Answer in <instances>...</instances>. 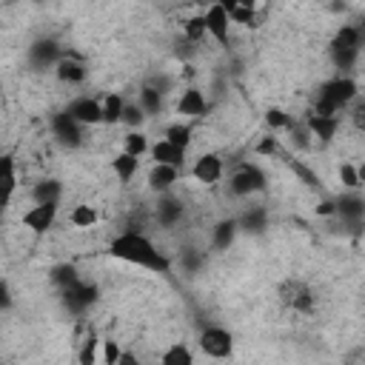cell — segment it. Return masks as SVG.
I'll return each mask as SVG.
<instances>
[{"mask_svg":"<svg viewBox=\"0 0 365 365\" xmlns=\"http://www.w3.org/2000/svg\"><path fill=\"white\" fill-rule=\"evenodd\" d=\"M108 254L120 262H128V265H137V268H145L151 274H163L168 277L171 274V259L137 228H125L120 231L111 242H108Z\"/></svg>","mask_w":365,"mask_h":365,"instance_id":"cell-1","label":"cell"},{"mask_svg":"<svg viewBox=\"0 0 365 365\" xmlns=\"http://www.w3.org/2000/svg\"><path fill=\"white\" fill-rule=\"evenodd\" d=\"M359 97V86L356 80H351L348 74H339V77H331L319 86L317 91V103H314V111L317 117H339L342 108H348L354 100Z\"/></svg>","mask_w":365,"mask_h":365,"instance_id":"cell-2","label":"cell"},{"mask_svg":"<svg viewBox=\"0 0 365 365\" xmlns=\"http://www.w3.org/2000/svg\"><path fill=\"white\" fill-rule=\"evenodd\" d=\"M228 188L237 194V197H251V194H262L268 188V180H265V171L257 165V163H240L228 180Z\"/></svg>","mask_w":365,"mask_h":365,"instance_id":"cell-3","label":"cell"},{"mask_svg":"<svg viewBox=\"0 0 365 365\" xmlns=\"http://www.w3.org/2000/svg\"><path fill=\"white\" fill-rule=\"evenodd\" d=\"M97 299H100V288L94 282H83V279H77L74 285L60 291V302L71 317H83Z\"/></svg>","mask_w":365,"mask_h":365,"instance_id":"cell-4","label":"cell"},{"mask_svg":"<svg viewBox=\"0 0 365 365\" xmlns=\"http://www.w3.org/2000/svg\"><path fill=\"white\" fill-rule=\"evenodd\" d=\"M200 348H202V354L211 356V359H228V356L234 354V336H231V331L222 328V325H208V328H202V334H200Z\"/></svg>","mask_w":365,"mask_h":365,"instance_id":"cell-5","label":"cell"},{"mask_svg":"<svg viewBox=\"0 0 365 365\" xmlns=\"http://www.w3.org/2000/svg\"><path fill=\"white\" fill-rule=\"evenodd\" d=\"M202 23H205V34L214 37L217 46L228 48L231 43V20H228V11L222 3H211L205 11H202Z\"/></svg>","mask_w":365,"mask_h":365,"instance_id":"cell-6","label":"cell"},{"mask_svg":"<svg viewBox=\"0 0 365 365\" xmlns=\"http://www.w3.org/2000/svg\"><path fill=\"white\" fill-rule=\"evenodd\" d=\"M60 57H63V48H60V43H57L54 37H40V40H34V43L29 46V54H26V60H29V66H31L34 71L54 68Z\"/></svg>","mask_w":365,"mask_h":365,"instance_id":"cell-7","label":"cell"},{"mask_svg":"<svg viewBox=\"0 0 365 365\" xmlns=\"http://www.w3.org/2000/svg\"><path fill=\"white\" fill-rule=\"evenodd\" d=\"M48 128H51V137H54L57 145H63V148H80L83 145V128L66 111L51 114Z\"/></svg>","mask_w":365,"mask_h":365,"instance_id":"cell-8","label":"cell"},{"mask_svg":"<svg viewBox=\"0 0 365 365\" xmlns=\"http://www.w3.org/2000/svg\"><path fill=\"white\" fill-rule=\"evenodd\" d=\"M334 202H336V214L334 217H339L348 225V231L356 234L362 228V220H365V200H362V194L359 191H348V194H342Z\"/></svg>","mask_w":365,"mask_h":365,"instance_id":"cell-9","label":"cell"},{"mask_svg":"<svg viewBox=\"0 0 365 365\" xmlns=\"http://www.w3.org/2000/svg\"><path fill=\"white\" fill-rule=\"evenodd\" d=\"M66 114L83 128V125H100L103 123V108H100V100L94 97H74L68 106H66Z\"/></svg>","mask_w":365,"mask_h":365,"instance_id":"cell-10","label":"cell"},{"mask_svg":"<svg viewBox=\"0 0 365 365\" xmlns=\"http://www.w3.org/2000/svg\"><path fill=\"white\" fill-rule=\"evenodd\" d=\"M57 214H60V205H54V202H48V205H31V208L23 214V225H26L31 234H46V231L54 228Z\"/></svg>","mask_w":365,"mask_h":365,"instance_id":"cell-11","label":"cell"},{"mask_svg":"<svg viewBox=\"0 0 365 365\" xmlns=\"http://www.w3.org/2000/svg\"><path fill=\"white\" fill-rule=\"evenodd\" d=\"M191 177H194L197 182H202V185H217L220 177H222V157L214 154V151L200 154V157L194 160V165H191Z\"/></svg>","mask_w":365,"mask_h":365,"instance_id":"cell-12","label":"cell"},{"mask_svg":"<svg viewBox=\"0 0 365 365\" xmlns=\"http://www.w3.org/2000/svg\"><path fill=\"white\" fill-rule=\"evenodd\" d=\"M14 191H17V163H14V154L6 151L0 154V214L9 208Z\"/></svg>","mask_w":365,"mask_h":365,"instance_id":"cell-13","label":"cell"},{"mask_svg":"<svg viewBox=\"0 0 365 365\" xmlns=\"http://www.w3.org/2000/svg\"><path fill=\"white\" fill-rule=\"evenodd\" d=\"M54 77L60 80V83H66V86H80L83 80H86V63L77 57V54H66L63 51V57L57 60V66H54Z\"/></svg>","mask_w":365,"mask_h":365,"instance_id":"cell-14","label":"cell"},{"mask_svg":"<svg viewBox=\"0 0 365 365\" xmlns=\"http://www.w3.org/2000/svg\"><path fill=\"white\" fill-rule=\"evenodd\" d=\"M177 111L185 114V117H202L208 111V103H205V94L197 88V86H188L180 100H177Z\"/></svg>","mask_w":365,"mask_h":365,"instance_id":"cell-15","label":"cell"},{"mask_svg":"<svg viewBox=\"0 0 365 365\" xmlns=\"http://www.w3.org/2000/svg\"><path fill=\"white\" fill-rule=\"evenodd\" d=\"M339 123H342L339 117H317V114H308V117H305V128H308V134L317 137V140H322V143H331V140L336 137Z\"/></svg>","mask_w":365,"mask_h":365,"instance_id":"cell-16","label":"cell"},{"mask_svg":"<svg viewBox=\"0 0 365 365\" xmlns=\"http://www.w3.org/2000/svg\"><path fill=\"white\" fill-rule=\"evenodd\" d=\"M151 160H154V165H171V168H182V163H185V151L182 148H177V145H171V143H165V140H157L151 148Z\"/></svg>","mask_w":365,"mask_h":365,"instance_id":"cell-17","label":"cell"},{"mask_svg":"<svg viewBox=\"0 0 365 365\" xmlns=\"http://www.w3.org/2000/svg\"><path fill=\"white\" fill-rule=\"evenodd\" d=\"M282 294H285V302L291 308H297L299 314L314 311V297H311V288L305 282H288V285H282Z\"/></svg>","mask_w":365,"mask_h":365,"instance_id":"cell-18","label":"cell"},{"mask_svg":"<svg viewBox=\"0 0 365 365\" xmlns=\"http://www.w3.org/2000/svg\"><path fill=\"white\" fill-rule=\"evenodd\" d=\"M225 11H228V20L231 23H240V26H248V29H257V6L251 0H228L222 3Z\"/></svg>","mask_w":365,"mask_h":365,"instance_id":"cell-19","label":"cell"},{"mask_svg":"<svg viewBox=\"0 0 365 365\" xmlns=\"http://www.w3.org/2000/svg\"><path fill=\"white\" fill-rule=\"evenodd\" d=\"M237 234H240V225H237L234 217L220 220V222L211 228V248H214V251H228V248L234 245Z\"/></svg>","mask_w":365,"mask_h":365,"instance_id":"cell-20","label":"cell"},{"mask_svg":"<svg viewBox=\"0 0 365 365\" xmlns=\"http://www.w3.org/2000/svg\"><path fill=\"white\" fill-rule=\"evenodd\" d=\"M177 180H180V168H171V165H151V171H148V188L157 194L171 191V185Z\"/></svg>","mask_w":365,"mask_h":365,"instance_id":"cell-21","label":"cell"},{"mask_svg":"<svg viewBox=\"0 0 365 365\" xmlns=\"http://www.w3.org/2000/svg\"><path fill=\"white\" fill-rule=\"evenodd\" d=\"M60 197H63V182L54 180V177L40 180V182L31 188V200H34V205H48V202L60 205Z\"/></svg>","mask_w":365,"mask_h":365,"instance_id":"cell-22","label":"cell"},{"mask_svg":"<svg viewBox=\"0 0 365 365\" xmlns=\"http://www.w3.org/2000/svg\"><path fill=\"white\" fill-rule=\"evenodd\" d=\"M182 217H185V205H182L180 200H174V197H160V202H157V220H160L163 228H174Z\"/></svg>","mask_w":365,"mask_h":365,"instance_id":"cell-23","label":"cell"},{"mask_svg":"<svg viewBox=\"0 0 365 365\" xmlns=\"http://www.w3.org/2000/svg\"><path fill=\"white\" fill-rule=\"evenodd\" d=\"M331 46H336V48H356V51H362V29H359V26H351V23L339 26V31L334 34Z\"/></svg>","mask_w":365,"mask_h":365,"instance_id":"cell-24","label":"cell"},{"mask_svg":"<svg viewBox=\"0 0 365 365\" xmlns=\"http://www.w3.org/2000/svg\"><path fill=\"white\" fill-rule=\"evenodd\" d=\"M240 231H248V234H262L268 228V211L265 208H248L240 220H237Z\"/></svg>","mask_w":365,"mask_h":365,"instance_id":"cell-25","label":"cell"},{"mask_svg":"<svg viewBox=\"0 0 365 365\" xmlns=\"http://www.w3.org/2000/svg\"><path fill=\"white\" fill-rule=\"evenodd\" d=\"M160 365H194V354L185 342H171L160 354Z\"/></svg>","mask_w":365,"mask_h":365,"instance_id":"cell-26","label":"cell"},{"mask_svg":"<svg viewBox=\"0 0 365 365\" xmlns=\"http://www.w3.org/2000/svg\"><path fill=\"white\" fill-rule=\"evenodd\" d=\"M111 168H114L117 180L125 185V182H131V180H134V174H137V168H140V160H137V157H131V154H125V151H120V154L111 160Z\"/></svg>","mask_w":365,"mask_h":365,"instance_id":"cell-27","label":"cell"},{"mask_svg":"<svg viewBox=\"0 0 365 365\" xmlns=\"http://www.w3.org/2000/svg\"><path fill=\"white\" fill-rule=\"evenodd\" d=\"M77 279H80V274H77V268L71 262H57V265L48 268V282L57 285L60 291L68 288V285H74Z\"/></svg>","mask_w":365,"mask_h":365,"instance_id":"cell-28","label":"cell"},{"mask_svg":"<svg viewBox=\"0 0 365 365\" xmlns=\"http://www.w3.org/2000/svg\"><path fill=\"white\" fill-rule=\"evenodd\" d=\"M191 134H194V128L188 125V123H171L168 128H165V143H171V145H177V148H182V151H188V145H191Z\"/></svg>","mask_w":365,"mask_h":365,"instance_id":"cell-29","label":"cell"},{"mask_svg":"<svg viewBox=\"0 0 365 365\" xmlns=\"http://www.w3.org/2000/svg\"><path fill=\"white\" fill-rule=\"evenodd\" d=\"M123 106H125L123 94L111 91V94L100 103V108H103V123H106V125H117V123H120V114H123Z\"/></svg>","mask_w":365,"mask_h":365,"instance_id":"cell-30","label":"cell"},{"mask_svg":"<svg viewBox=\"0 0 365 365\" xmlns=\"http://www.w3.org/2000/svg\"><path fill=\"white\" fill-rule=\"evenodd\" d=\"M137 106L143 108L145 117H148V114H160V108H163V94H160L154 86H143V88H140V97H137Z\"/></svg>","mask_w":365,"mask_h":365,"instance_id":"cell-31","label":"cell"},{"mask_svg":"<svg viewBox=\"0 0 365 365\" xmlns=\"http://www.w3.org/2000/svg\"><path fill=\"white\" fill-rule=\"evenodd\" d=\"M68 220H71V225H74V228H91V225L100 220V214H97V208H94V205L80 202V205H74V208H71Z\"/></svg>","mask_w":365,"mask_h":365,"instance_id":"cell-32","label":"cell"},{"mask_svg":"<svg viewBox=\"0 0 365 365\" xmlns=\"http://www.w3.org/2000/svg\"><path fill=\"white\" fill-rule=\"evenodd\" d=\"M148 148H151V145H148V137H145L143 131H128V134L123 137V151L131 154V157H137V160H140Z\"/></svg>","mask_w":365,"mask_h":365,"instance_id":"cell-33","label":"cell"},{"mask_svg":"<svg viewBox=\"0 0 365 365\" xmlns=\"http://www.w3.org/2000/svg\"><path fill=\"white\" fill-rule=\"evenodd\" d=\"M97 356H100V339L97 334H88L77 351V365H97Z\"/></svg>","mask_w":365,"mask_h":365,"instance_id":"cell-34","label":"cell"},{"mask_svg":"<svg viewBox=\"0 0 365 365\" xmlns=\"http://www.w3.org/2000/svg\"><path fill=\"white\" fill-rule=\"evenodd\" d=\"M362 177H365V171H362L359 165H354V163H342V165H339V180H342V185H345L348 191H359Z\"/></svg>","mask_w":365,"mask_h":365,"instance_id":"cell-35","label":"cell"},{"mask_svg":"<svg viewBox=\"0 0 365 365\" xmlns=\"http://www.w3.org/2000/svg\"><path fill=\"white\" fill-rule=\"evenodd\" d=\"M120 123L128 128V131H140V125L145 123V114L137 103H125L123 106V114H120Z\"/></svg>","mask_w":365,"mask_h":365,"instance_id":"cell-36","label":"cell"},{"mask_svg":"<svg viewBox=\"0 0 365 365\" xmlns=\"http://www.w3.org/2000/svg\"><path fill=\"white\" fill-rule=\"evenodd\" d=\"M331 60H334V66H336V68L348 71V68H354V66H356L359 51H356V48H336V46H331Z\"/></svg>","mask_w":365,"mask_h":365,"instance_id":"cell-37","label":"cell"},{"mask_svg":"<svg viewBox=\"0 0 365 365\" xmlns=\"http://www.w3.org/2000/svg\"><path fill=\"white\" fill-rule=\"evenodd\" d=\"M265 125H268L271 131H285V128L294 125V120H291V114H285L282 108H268V111H265Z\"/></svg>","mask_w":365,"mask_h":365,"instance_id":"cell-38","label":"cell"},{"mask_svg":"<svg viewBox=\"0 0 365 365\" xmlns=\"http://www.w3.org/2000/svg\"><path fill=\"white\" fill-rule=\"evenodd\" d=\"M182 37H185L188 43H200V40L205 37L202 14H197V17H191V20H185V23H182Z\"/></svg>","mask_w":365,"mask_h":365,"instance_id":"cell-39","label":"cell"},{"mask_svg":"<svg viewBox=\"0 0 365 365\" xmlns=\"http://www.w3.org/2000/svg\"><path fill=\"white\" fill-rule=\"evenodd\" d=\"M291 171H294V174H297V177H299V180H302V182H305L308 188H317V185H319L317 174H314V171H311L308 165H302L299 160H291Z\"/></svg>","mask_w":365,"mask_h":365,"instance_id":"cell-40","label":"cell"},{"mask_svg":"<svg viewBox=\"0 0 365 365\" xmlns=\"http://www.w3.org/2000/svg\"><path fill=\"white\" fill-rule=\"evenodd\" d=\"M100 345H103V365H117V359H120V354H123L120 342H117V339H103Z\"/></svg>","mask_w":365,"mask_h":365,"instance_id":"cell-41","label":"cell"},{"mask_svg":"<svg viewBox=\"0 0 365 365\" xmlns=\"http://www.w3.org/2000/svg\"><path fill=\"white\" fill-rule=\"evenodd\" d=\"M288 131H291V140H294L297 148H308V145H311V134H308L305 123H294Z\"/></svg>","mask_w":365,"mask_h":365,"instance_id":"cell-42","label":"cell"},{"mask_svg":"<svg viewBox=\"0 0 365 365\" xmlns=\"http://www.w3.org/2000/svg\"><path fill=\"white\" fill-rule=\"evenodd\" d=\"M202 262H205V257H202L200 251H191V248H188V251L182 254V268H185L188 274H197Z\"/></svg>","mask_w":365,"mask_h":365,"instance_id":"cell-43","label":"cell"},{"mask_svg":"<svg viewBox=\"0 0 365 365\" xmlns=\"http://www.w3.org/2000/svg\"><path fill=\"white\" fill-rule=\"evenodd\" d=\"M277 151H279L277 137H262V140L257 143V154H262V157H274Z\"/></svg>","mask_w":365,"mask_h":365,"instance_id":"cell-44","label":"cell"},{"mask_svg":"<svg viewBox=\"0 0 365 365\" xmlns=\"http://www.w3.org/2000/svg\"><path fill=\"white\" fill-rule=\"evenodd\" d=\"M14 305V297H11V288L6 279H0V311H9Z\"/></svg>","mask_w":365,"mask_h":365,"instance_id":"cell-45","label":"cell"},{"mask_svg":"<svg viewBox=\"0 0 365 365\" xmlns=\"http://www.w3.org/2000/svg\"><path fill=\"white\" fill-rule=\"evenodd\" d=\"M334 214H336V202L331 197H322L317 205V217H334Z\"/></svg>","mask_w":365,"mask_h":365,"instance_id":"cell-46","label":"cell"},{"mask_svg":"<svg viewBox=\"0 0 365 365\" xmlns=\"http://www.w3.org/2000/svg\"><path fill=\"white\" fill-rule=\"evenodd\" d=\"M117 365H140V359H137V354H134V351H123V354H120V359H117Z\"/></svg>","mask_w":365,"mask_h":365,"instance_id":"cell-47","label":"cell"}]
</instances>
